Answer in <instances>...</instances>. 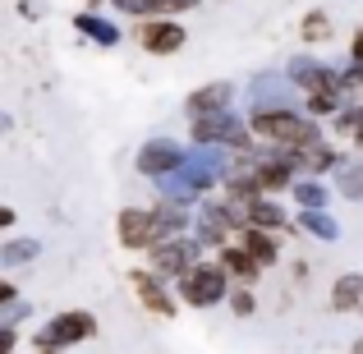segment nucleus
I'll return each mask as SVG.
<instances>
[{
    "mask_svg": "<svg viewBox=\"0 0 363 354\" xmlns=\"http://www.w3.org/2000/svg\"><path fill=\"white\" fill-rule=\"evenodd\" d=\"M88 336H92V318H88V313H60V318L51 322V331H46L51 345H65V341H88Z\"/></svg>",
    "mask_w": 363,
    "mask_h": 354,
    "instance_id": "f257e3e1",
    "label": "nucleus"
},
{
    "mask_svg": "<svg viewBox=\"0 0 363 354\" xmlns=\"http://www.w3.org/2000/svg\"><path fill=\"white\" fill-rule=\"evenodd\" d=\"M221 290H225V276L216 272V267H198L194 276H189V299L194 304H212V299H221Z\"/></svg>",
    "mask_w": 363,
    "mask_h": 354,
    "instance_id": "f03ea898",
    "label": "nucleus"
},
{
    "mask_svg": "<svg viewBox=\"0 0 363 354\" xmlns=\"http://www.w3.org/2000/svg\"><path fill=\"white\" fill-rule=\"evenodd\" d=\"M143 46L157 51V55H170V51L184 46V33H179L175 23H143Z\"/></svg>",
    "mask_w": 363,
    "mask_h": 354,
    "instance_id": "7ed1b4c3",
    "label": "nucleus"
},
{
    "mask_svg": "<svg viewBox=\"0 0 363 354\" xmlns=\"http://www.w3.org/2000/svg\"><path fill=\"white\" fill-rule=\"evenodd\" d=\"M152 235H157V221H152L147 212H124V216H120V239H124L129 248H143Z\"/></svg>",
    "mask_w": 363,
    "mask_h": 354,
    "instance_id": "20e7f679",
    "label": "nucleus"
},
{
    "mask_svg": "<svg viewBox=\"0 0 363 354\" xmlns=\"http://www.w3.org/2000/svg\"><path fill=\"white\" fill-rule=\"evenodd\" d=\"M257 133H272V138H308L299 120H285V116H257Z\"/></svg>",
    "mask_w": 363,
    "mask_h": 354,
    "instance_id": "39448f33",
    "label": "nucleus"
},
{
    "mask_svg": "<svg viewBox=\"0 0 363 354\" xmlns=\"http://www.w3.org/2000/svg\"><path fill=\"white\" fill-rule=\"evenodd\" d=\"M138 299H143V304H147V309H152V313H161V318H166V313H170V299H166V294H161V290H157V285H152V281H147V276H138Z\"/></svg>",
    "mask_w": 363,
    "mask_h": 354,
    "instance_id": "423d86ee",
    "label": "nucleus"
},
{
    "mask_svg": "<svg viewBox=\"0 0 363 354\" xmlns=\"http://www.w3.org/2000/svg\"><path fill=\"white\" fill-rule=\"evenodd\" d=\"M354 299H359V276H345V281L336 285V309H350Z\"/></svg>",
    "mask_w": 363,
    "mask_h": 354,
    "instance_id": "0eeeda50",
    "label": "nucleus"
},
{
    "mask_svg": "<svg viewBox=\"0 0 363 354\" xmlns=\"http://www.w3.org/2000/svg\"><path fill=\"white\" fill-rule=\"evenodd\" d=\"M327 14H308L303 18V37H308V42H322V37H327Z\"/></svg>",
    "mask_w": 363,
    "mask_h": 354,
    "instance_id": "6e6552de",
    "label": "nucleus"
},
{
    "mask_svg": "<svg viewBox=\"0 0 363 354\" xmlns=\"http://www.w3.org/2000/svg\"><path fill=\"white\" fill-rule=\"evenodd\" d=\"M212 101H225V88H207V92H198V97L189 101V106H194V111H207Z\"/></svg>",
    "mask_w": 363,
    "mask_h": 354,
    "instance_id": "1a4fd4ad",
    "label": "nucleus"
},
{
    "mask_svg": "<svg viewBox=\"0 0 363 354\" xmlns=\"http://www.w3.org/2000/svg\"><path fill=\"white\" fill-rule=\"evenodd\" d=\"M152 5H157V9H189L194 0H152Z\"/></svg>",
    "mask_w": 363,
    "mask_h": 354,
    "instance_id": "9d476101",
    "label": "nucleus"
},
{
    "mask_svg": "<svg viewBox=\"0 0 363 354\" xmlns=\"http://www.w3.org/2000/svg\"><path fill=\"white\" fill-rule=\"evenodd\" d=\"M354 60H363V28H359V37H354Z\"/></svg>",
    "mask_w": 363,
    "mask_h": 354,
    "instance_id": "9b49d317",
    "label": "nucleus"
},
{
    "mask_svg": "<svg viewBox=\"0 0 363 354\" xmlns=\"http://www.w3.org/2000/svg\"><path fill=\"white\" fill-rule=\"evenodd\" d=\"M354 354H363V341H359V345H354Z\"/></svg>",
    "mask_w": 363,
    "mask_h": 354,
    "instance_id": "f8f14e48",
    "label": "nucleus"
}]
</instances>
